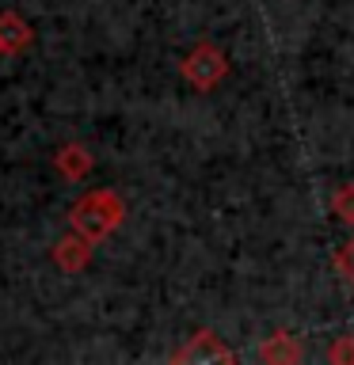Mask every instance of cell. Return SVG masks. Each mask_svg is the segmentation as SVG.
<instances>
[{
  "label": "cell",
  "mask_w": 354,
  "mask_h": 365,
  "mask_svg": "<svg viewBox=\"0 0 354 365\" xmlns=\"http://www.w3.org/2000/svg\"><path fill=\"white\" fill-rule=\"evenodd\" d=\"M122 221H126V198L118 190H111V187L84 190L73 202V210H69V228L80 232V236H88L91 244L107 240Z\"/></svg>",
  "instance_id": "obj_1"
},
{
  "label": "cell",
  "mask_w": 354,
  "mask_h": 365,
  "mask_svg": "<svg viewBox=\"0 0 354 365\" xmlns=\"http://www.w3.org/2000/svg\"><path fill=\"white\" fill-rule=\"evenodd\" d=\"M179 76L187 80L194 91H213L228 76V57H225L221 46L202 38V42H194L187 50V57L179 61Z\"/></svg>",
  "instance_id": "obj_2"
},
{
  "label": "cell",
  "mask_w": 354,
  "mask_h": 365,
  "mask_svg": "<svg viewBox=\"0 0 354 365\" xmlns=\"http://www.w3.org/2000/svg\"><path fill=\"white\" fill-rule=\"evenodd\" d=\"M171 361L176 365H233L236 354L225 346L213 327H198L176 354H171Z\"/></svg>",
  "instance_id": "obj_3"
},
{
  "label": "cell",
  "mask_w": 354,
  "mask_h": 365,
  "mask_svg": "<svg viewBox=\"0 0 354 365\" xmlns=\"http://www.w3.org/2000/svg\"><path fill=\"white\" fill-rule=\"evenodd\" d=\"M91 247H96V244H91L88 236H80V232L69 228V232L54 244L50 259H54V267L61 270V274H80L91 262Z\"/></svg>",
  "instance_id": "obj_4"
},
{
  "label": "cell",
  "mask_w": 354,
  "mask_h": 365,
  "mask_svg": "<svg viewBox=\"0 0 354 365\" xmlns=\"http://www.w3.org/2000/svg\"><path fill=\"white\" fill-rule=\"evenodd\" d=\"M91 168H96V160H91V153H88L80 141H65V145L54 153V171H57L61 179H69V182L88 179Z\"/></svg>",
  "instance_id": "obj_5"
},
{
  "label": "cell",
  "mask_w": 354,
  "mask_h": 365,
  "mask_svg": "<svg viewBox=\"0 0 354 365\" xmlns=\"http://www.w3.org/2000/svg\"><path fill=\"white\" fill-rule=\"evenodd\" d=\"M34 42V27L27 19L19 16V11H0V53L4 57H16V53H23L27 46Z\"/></svg>",
  "instance_id": "obj_6"
},
{
  "label": "cell",
  "mask_w": 354,
  "mask_h": 365,
  "mask_svg": "<svg viewBox=\"0 0 354 365\" xmlns=\"http://www.w3.org/2000/svg\"><path fill=\"white\" fill-rule=\"evenodd\" d=\"M305 358L301 342H297V335H290V331H274L270 339H263L259 346V361L263 365H297Z\"/></svg>",
  "instance_id": "obj_7"
},
{
  "label": "cell",
  "mask_w": 354,
  "mask_h": 365,
  "mask_svg": "<svg viewBox=\"0 0 354 365\" xmlns=\"http://www.w3.org/2000/svg\"><path fill=\"white\" fill-rule=\"evenodd\" d=\"M331 213H335L343 225H354V182L335 187V194H331Z\"/></svg>",
  "instance_id": "obj_8"
},
{
  "label": "cell",
  "mask_w": 354,
  "mask_h": 365,
  "mask_svg": "<svg viewBox=\"0 0 354 365\" xmlns=\"http://www.w3.org/2000/svg\"><path fill=\"white\" fill-rule=\"evenodd\" d=\"M331 267H335L343 278L354 285V236H350L343 247H335V255H331Z\"/></svg>",
  "instance_id": "obj_9"
},
{
  "label": "cell",
  "mask_w": 354,
  "mask_h": 365,
  "mask_svg": "<svg viewBox=\"0 0 354 365\" xmlns=\"http://www.w3.org/2000/svg\"><path fill=\"white\" fill-rule=\"evenodd\" d=\"M328 361L331 365H354V335H339L328 346Z\"/></svg>",
  "instance_id": "obj_10"
},
{
  "label": "cell",
  "mask_w": 354,
  "mask_h": 365,
  "mask_svg": "<svg viewBox=\"0 0 354 365\" xmlns=\"http://www.w3.org/2000/svg\"><path fill=\"white\" fill-rule=\"evenodd\" d=\"M0 57H4V53H0Z\"/></svg>",
  "instance_id": "obj_11"
}]
</instances>
